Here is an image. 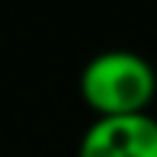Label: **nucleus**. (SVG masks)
<instances>
[{
    "label": "nucleus",
    "mask_w": 157,
    "mask_h": 157,
    "mask_svg": "<svg viewBox=\"0 0 157 157\" xmlns=\"http://www.w3.org/2000/svg\"><path fill=\"white\" fill-rule=\"evenodd\" d=\"M80 96L96 119L147 112L157 96V71L132 48H106L80 67Z\"/></svg>",
    "instance_id": "nucleus-1"
},
{
    "label": "nucleus",
    "mask_w": 157,
    "mask_h": 157,
    "mask_svg": "<svg viewBox=\"0 0 157 157\" xmlns=\"http://www.w3.org/2000/svg\"><path fill=\"white\" fill-rule=\"evenodd\" d=\"M77 157H157V119L151 112L96 119L83 132Z\"/></svg>",
    "instance_id": "nucleus-2"
}]
</instances>
